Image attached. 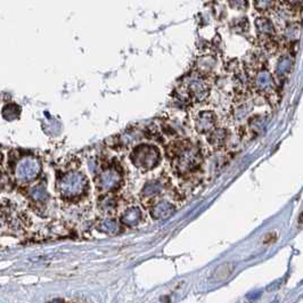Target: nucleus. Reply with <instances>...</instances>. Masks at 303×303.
Masks as SVG:
<instances>
[{
	"mask_svg": "<svg viewBox=\"0 0 303 303\" xmlns=\"http://www.w3.org/2000/svg\"><path fill=\"white\" fill-rule=\"evenodd\" d=\"M40 171V165L33 157H24L18 162L15 175L18 181L29 182L33 180Z\"/></svg>",
	"mask_w": 303,
	"mask_h": 303,
	"instance_id": "1",
	"label": "nucleus"
},
{
	"mask_svg": "<svg viewBox=\"0 0 303 303\" xmlns=\"http://www.w3.org/2000/svg\"><path fill=\"white\" fill-rule=\"evenodd\" d=\"M62 191L67 195H74L81 188V178L76 175H69L65 177L62 181Z\"/></svg>",
	"mask_w": 303,
	"mask_h": 303,
	"instance_id": "2",
	"label": "nucleus"
},
{
	"mask_svg": "<svg viewBox=\"0 0 303 303\" xmlns=\"http://www.w3.org/2000/svg\"><path fill=\"white\" fill-rule=\"evenodd\" d=\"M232 271H234V263H223V265L217 268L213 277H215L216 281H225L231 275Z\"/></svg>",
	"mask_w": 303,
	"mask_h": 303,
	"instance_id": "3",
	"label": "nucleus"
},
{
	"mask_svg": "<svg viewBox=\"0 0 303 303\" xmlns=\"http://www.w3.org/2000/svg\"><path fill=\"white\" fill-rule=\"evenodd\" d=\"M255 26H257L258 30H259V31L262 33H271L272 31H274V26H272L271 21L266 17L257 18Z\"/></svg>",
	"mask_w": 303,
	"mask_h": 303,
	"instance_id": "4",
	"label": "nucleus"
},
{
	"mask_svg": "<svg viewBox=\"0 0 303 303\" xmlns=\"http://www.w3.org/2000/svg\"><path fill=\"white\" fill-rule=\"evenodd\" d=\"M19 114V108L16 105H7L4 108L3 111V115L6 120H14L16 119Z\"/></svg>",
	"mask_w": 303,
	"mask_h": 303,
	"instance_id": "5",
	"label": "nucleus"
},
{
	"mask_svg": "<svg viewBox=\"0 0 303 303\" xmlns=\"http://www.w3.org/2000/svg\"><path fill=\"white\" fill-rule=\"evenodd\" d=\"M229 6L236 11H245L248 4L247 0H229Z\"/></svg>",
	"mask_w": 303,
	"mask_h": 303,
	"instance_id": "6",
	"label": "nucleus"
},
{
	"mask_svg": "<svg viewBox=\"0 0 303 303\" xmlns=\"http://www.w3.org/2000/svg\"><path fill=\"white\" fill-rule=\"evenodd\" d=\"M272 3H274V0H255V7L260 11H265V9L271 7Z\"/></svg>",
	"mask_w": 303,
	"mask_h": 303,
	"instance_id": "7",
	"label": "nucleus"
},
{
	"mask_svg": "<svg viewBox=\"0 0 303 303\" xmlns=\"http://www.w3.org/2000/svg\"><path fill=\"white\" fill-rule=\"evenodd\" d=\"M285 36L290 39H295L297 36H299V29L296 27L287 28V30L285 31Z\"/></svg>",
	"mask_w": 303,
	"mask_h": 303,
	"instance_id": "8",
	"label": "nucleus"
},
{
	"mask_svg": "<svg viewBox=\"0 0 303 303\" xmlns=\"http://www.w3.org/2000/svg\"><path fill=\"white\" fill-rule=\"evenodd\" d=\"M291 66V61L289 58H284L283 61H281L279 65H278V69L279 71H285V69H287Z\"/></svg>",
	"mask_w": 303,
	"mask_h": 303,
	"instance_id": "9",
	"label": "nucleus"
},
{
	"mask_svg": "<svg viewBox=\"0 0 303 303\" xmlns=\"http://www.w3.org/2000/svg\"><path fill=\"white\" fill-rule=\"evenodd\" d=\"M277 238H278V235L276 234L275 231H272V232H269V234H268V235H266V237H265V240H263V242L268 243V244H269V243H274V242H276V241H277Z\"/></svg>",
	"mask_w": 303,
	"mask_h": 303,
	"instance_id": "10",
	"label": "nucleus"
},
{
	"mask_svg": "<svg viewBox=\"0 0 303 303\" xmlns=\"http://www.w3.org/2000/svg\"><path fill=\"white\" fill-rule=\"evenodd\" d=\"M287 2L291 3V4H296V3H299L300 0H287Z\"/></svg>",
	"mask_w": 303,
	"mask_h": 303,
	"instance_id": "11",
	"label": "nucleus"
}]
</instances>
